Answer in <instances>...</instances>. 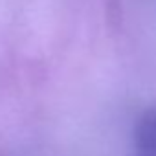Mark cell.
I'll use <instances>...</instances> for the list:
<instances>
[{
    "label": "cell",
    "instance_id": "cell-1",
    "mask_svg": "<svg viewBox=\"0 0 156 156\" xmlns=\"http://www.w3.org/2000/svg\"><path fill=\"white\" fill-rule=\"evenodd\" d=\"M136 156H156V110L147 112L134 132Z\"/></svg>",
    "mask_w": 156,
    "mask_h": 156
}]
</instances>
